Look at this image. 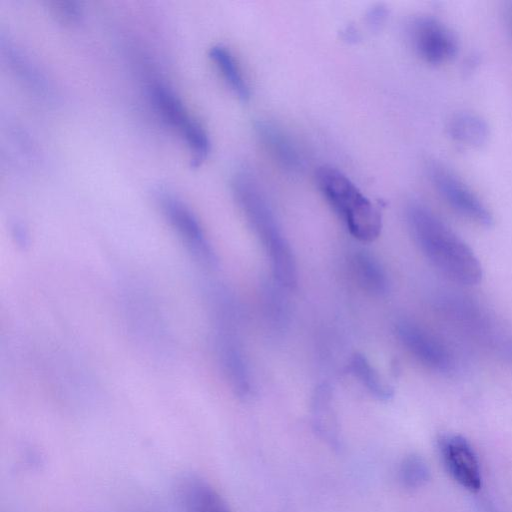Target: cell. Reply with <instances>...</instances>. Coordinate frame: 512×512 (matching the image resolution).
<instances>
[{
    "instance_id": "cell-1",
    "label": "cell",
    "mask_w": 512,
    "mask_h": 512,
    "mask_svg": "<svg viewBox=\"0 0 512 512\" xmlns=\"http://www.w3.org/2000/svg\"><path fill=\"white\" fill-rule=\"evenodd\" d=\"M407 220L420 250L442 274L462 285H476L482 267L472 249L427 207L412 203Z\"/></svg>"
},
{
    "instance_id": "cell-2",
    "label": "cell",
    "mask_w": 512,
    "mask_h": 512,
    "mask_svg": "<svg viewBox=\"0 0 512 512\" xmlns=\"http://www.w3.org/2000/svg\"><path fill=\"white\" fill-rule=\"evenodd\" d=\"M315 178L320 192L354 238L372 242L379 236L380 212L348 176L335 167L323 165L317 169Z\"/></svg>"
},
{
    "instance_id": "cell-3",
    "label": "cell",
    "mask_w": 512,
    "mask_h": 512,
    "mask_svg": "<svg viewBox=\"0 0 512 512\" xmlns=\"http://www.w3.org/2000/svg\"><path fill=\"white\" fill-rule=\"evenodd\" d=\"M232 185L239 207L260 237L269 256L289 247L272 207L255 177L248 172H240L234 177Z\"/></svg>"
},
{
    "instance_id": "cell-4",
    "label": "cell",
    "mask_w": 512,
    "mask_h": 512,
    "mask_svg": "<svg viewBox=\"0 0 512 512\" xmlns=\"http://www.w3.org/2000/svg\"><path fill=\"white\" fill-rule=\"evenodd\" d=\"M157 199L165 218L192 255L202 264L213 266L215 253L194 212L170 193H159Z\"/></svg>"
},
{
    "instance_id": "cell-5",
    "label": "cell",
    "mask_w": 512,
    "mask_h": 512,
    "mask_svg": "<svg viewBox=\"0 0 512 512\" xmlns=\"http://www.w3.org/2000/svg\"><path fill=\"white\" fill-rule=\"evenodd\" d=\"M429 175L439 195L453 210L483 226L492 224L486 205L455 173L441 164H432Z\"/></svg>"
},
{
    "instance_id": "cell-6",
    "label": "cell",
    "mask_w": 512,
    "mask_h": 512,
    "mask_svg": "<svg viewBox=\"0 0 512 512\" xmlns=\"http://www.w3.org/2000/svg\"><path fill=\"white\" fill-rule=\"evenodd\" d=\"M442 461L450 476L464 489L477 492L482 475L477 454L468 440L460 435L442 437L439 443Z\"/></svg>"
},
{
    "instance_id": "cell-7",
    "label": "cell",
    "mask_w": 512,
    "mask_h": 512,
    "mask_svg": "<svg viewBox=\"0 0 512 512\" xmlns=\"http://www.w3.org/2000/svg\"><path fill=\"white\" fill-rule=\"evenodd\" d=\"M397 334L404 347L423 365L436 371L452 368L453 360L446 347L421 327L402 322L397 326Z\"/></svg>"
},
{
    "instance_id": "cell-8",
    "label": "cell",
    "mask_w": 512,
    "mask_h": 512,
    "mask_svg": "<svg viewBox=\"0 0 512 512\" xmlns=\"http://www.w3.org/2000/svg\"><path fill=\"white\" fill-rule=\"evenodd\" d=\"M413 42L418 54L432 64L448 61L457 49L454 35L446 26L431 18H422L415 23Z\"/></svg>"
},
{
    "instance_id": "cell-9",
    "label": "cell",
    "mask_w": 512,
    "mask_h": 512,
    "mask_svg": "<svg viewBox=\"0 0 512 512\" xmlns=\"http://www.w3.org/2000/svg\"><path fill=\"white\" fill-rule=\"evenodd\" d=\"M176 493L183 512H232L218 491L199 476L183 477Z\"/></svg>"
},
{
    "instance_id": "cell-10",
    "label": "cell",
    "mask_w": 512,
    "mask_h": 512,
    "mask_svg": "<svg viewBox=\"0 0 512 512\" xmlns=\"http://www.w3.org/2000/svg\"><path fill=\"white\" fill-rule=\"evenodd\" d=\"M220 365L232 389L240 397L250 392V380L242 350L236 338L227 330H221L217 338Z\"/></svg>"
},
{
    "instance_id": "cell-11",
    "label": "cell",
    "mask_w": 512,
    "mask_h": 512,
    "mask_svg": "<svg viewBox=\"0 0 512 512\" xmlns=\"http://www.w3.org/2000/svg\"><path fill=\"white\" fill-rule=\"evenodd\" d=\"M255 130L265 149L281 167L290 172L302 168L301 154L282 128L271 121L261 120L256 123Z\"/></svg>"
},
{
    "instance_id": "cell-12",
    "label": "cell",
    "mask_w": 512,
    "mask_h": 512,
    "mask_svg": "<svg viewBox=\"0 0 512 512\" xmlns=\"http://www.w3.org/2000/svg\"><path fill=\"white\" fill-rule=\"evenodd\" d=\"M149 95L161 118L183 136L197 120L186 111L180 98L165 83L153 81L149 86Z\"/></svg>"
},
{
    "instance_id": "cell-13",
    "label": "cell",
    "mask_w": 512,
    "mask_h": 512,
    "mask_svg": "<svg viewBox=\"0 0 512 512\" xmlns=\"http://www.w3.org/2000/svg\"><path fill=\"white\" fill-rule=\"evenodd\" d=\"M312 422L315 432L334 450H341L342 438L334 412L332 395L329 387L321 385L312 402Z\"/></svg>"
},
{
    "instance_id": "cell-14",
    "label": "cell",
    "mask_w": 512,
    "mask_h": 512,
    "mask_svg": "<svg viewBox=\"0 0 512 512\" xmlns=\"http://www.w3.org/2000/svg\"><path fill=\"white\" fill-rule=\"evenodd\" d=\"M209 57L233 93L241 101H247L250 89L233 53L226 46L217 44L210 48Z\"/></svg>"
},
{
    "instance_id": "cell-15",
    "label": "cell",
    "mask_w": 512,
    "mask_h": 512,
    "mask_svg": "<svg viewBox=\"0 0 512 512\" xmlns=\"http://www.w3.org/2000/svg\"><path fill=\"white\" fill-rule=\"evenodd\" d=\"M351 269L356 283L364 291L372 295H381L386 292V274L380 263L369 253H355L351 259Z\"/></svg>"
},
{
    "instance_id": "cell-16",
    "label": "cell",
    "mask_w": 512,
    "mask_h": 512,
    "mask_svg": "<svg viewBox=\"0 0 512 512\" xmlns=\"http://www.w3.org/2000/svg\"><path fill=\"white\" fill-rule=\"evenodd\" d=\"M451 137L467 146H479L488 136V128L484 120L468 112L454 116L449 124Z\"/></svg>"
},
{
    "instance_id": "cell-17",
    "label": "cell",
    "mask_w": 512,
    "mask_h": 512,
    "mask_svg": "<svg viewBox=\"0 0 512 512\" xmlns=\"http://www.w3.org/2000/svg\"><path fill=\"white\" fill-rule=\"evenodd\" d=\"M350 370L362 385L375 397L387 400L393 395L391 387L385 384L377 371L362 355L356 354L352 357Z\"/></svg>"
},
{
    "instance_id": "cell-18",
    "label": "cell",
    "mask_w": 512,
    "mask_h": 512,
    "mask_svg": "<svg viewBox=\"0 0 512 512\" xmlns=\"http://www.w3.org/2000/svg\"><path fill=\"white\" fill-rule=\"evenodd\" d=\"M399 481L407 489L423 487L430 479V470L426 461L419 455L404 457L398 470Z\"/></svg>"
},
{
    "instance_id": "cell-19",
    "label": "cell",
    "mask_w": 512,
    "mask_h": 512,
    "mask_svg": "<svg viewBox=\"0 0 512 512\" xmlns=\"http://www.w3.org/2000/svg\"><path fill=\"white\" fill-rule=\"evenodd\" d=\"M51 11L60 23L66 25L78 23L83 14L81 4L74 0L53 1Z\"/></svg>"
},
{
    "instance_id": "cell-20",
    "label": "cell",
    "mask_w": 512,
    "mask_h": 512,
    "mask_svg": "<svg viewBox=\"0 0 512 512\" xmlns=\"http://www.w3.org/2000/svg\"><path fill=\"white\" fill-rule=\"evenodd\" d=\"M510 19H511V24H512V6L510 8Z\"/></svg>"
}]
</instances>
